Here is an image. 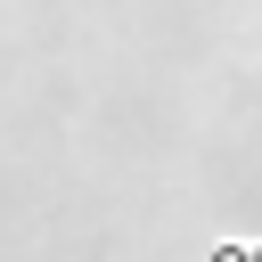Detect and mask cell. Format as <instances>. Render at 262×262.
I'll return each instance as SVG.
<instances>
[{
  "instance_id": "1",
  "label": "cell",
  "mask_w": 262,
  "mask_h": 262,
  "mask_svg": "<svg viewBox=\"0 0 262 262\" xmlns=\"http://www.w3.org/2000/svg\"><path fill=\"white\" fill-rule=\"evenodd\" d=\"M213 262H262V246H246V237H237V246H213Z\"/></svg>"
}]
</instances>
